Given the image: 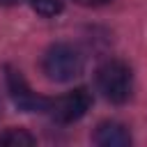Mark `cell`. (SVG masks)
Listing matches in <instances>:
<instances>
[{
    "mask_svg": "<svg viewBox=\"0 0 147 147\" xmlns=\"http://www.w3.org/2000/svg\"><path fill=\"white\" fill-rule=\"evenodd\" d=\"M7 87H9V94H11V101L16 103L18 110H23V113H48L53 99L37 94L28 85V80L23 78V74L18 69L7 67Z\"/></svg>",
    "mask_w": 147,
    "mask_h": 147,
    "instance_id": "3",
    "label": "cell"
},
{
    "mask_svg": "<svg viewBox=\"0 0 147 147\" xmlns=\"http://www.w3.org/2000/svg\"><path fill=\"white\" fill-rule=\"evenodd\" d=\"M96 87L110 103H126L133 92L131 67L122 60H106L96 69Z\"/></svg>",
    "mask_w": 147,
    "mask_h": 147,
    "instance_id": "2",
    "label": "cell"
},
{
    "mask_svg": "<svg viewBox=\"0 0 147 147\" xmlns=\"http://www.w3.org/2000/svg\"><path fill=\"white\" fill-rule=\"evenodd\" d=\"M92 140L101 147H126V145H131V133L122 122L106 119L94 129Z\"/></svg>",
    "mask_w": 147,
    "mask_h": 147,
    "instance_id": "5",
    "label": "cell"
},
{
    "mask_svg": "<svg viewBox=\"0 0 147 147\" xmlns=\"http://www.w3.org/2000/svg\"><path fill=\"white\" fill-rule=\"evenodd\" d=\"M23 0H0V5L2 7H14V5H21Z\"/></svg>",
    "mask_w": 147,
    "mask_h": 147,
    "instance_id": "9",
    "label": "cell"
},
{
    "mask_svg": "<svg viewBox=\"0 0 147 147\" xmlns=\"http://www.w3.org/2000/svg\"><path fill=\"white\" fill-rule=\"evenodd\" d=\"M34 142H37V138L32 133H28L25 129H5L0 133V145H7V147H28Z\"/></svg>",
    "mask_w": 147,
    "mask_h": 147,
    "instance_id": "6",
    "label": "cell"
},
{
    "mask_svg": "<svg viewBox=\"0 0 147 147\" xmlns=\"http://www.w3.org/2000/svg\"><path fill=\"white\" fill-rule=\"evenodd\" d=\"M74 2L80 7H101V5H108L110 0H74Z\"/></svg>",
    "mask_w": 147,
    "mask_h": 147,
    "instance_id": "8",
    "label": "cell"
},
{
    "mask_svg": "<svg viewBox=\"0 0 147 147\" xmlns=\"http://www.w3.org/2000/svg\"><path fill=\"white\" fill-rule=\"evenodd\" d=\"M41 71L46 74V78H51L55 83L74 80L83 71V55L74 44L57 41L46 48V53L41 57Z\"/></svg>",
    "mask_w": 147,
    "mask_h": 147,
    "instance_id": "1",
    "label": "cell"
},
{
    "mask_svg": "<svg viewBox=\"0 0 147 147\" xmlns=\"http://www.w3.org/2000/svg\"><path fill=\"white\" fill-rule=\"evenodd\" d=\"M90 106H92V92L87 87H76L74 92L53 99L48 115L60 124H71V122H78L90 110Z\"/></svg>",
    "mask_w": 147,
    "mask_h": 147,
    "instance_id": "4",
    "label": "cell"
},
{
    "mask_svg": "<svg viewBox=\"0 0 147 147\" xmlns=\"http://www.w3.org/2000/svg\"><path fill=\"white\" fill-rule=\"evenodd\" d=\"M30 5L41 16H57L62 11V0H30Z\"/></svg>",
    "mask_w": 147,
    "mask_h": 147,
    "instance_id": "7",
    "label": "cell"
}]
</instances>
